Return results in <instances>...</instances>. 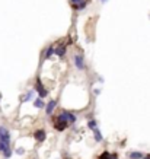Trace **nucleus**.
Masks as SVG:
<instances>
[{
	"label": "nucleus",
	"mask_w": 150,
	"mask_h": 159,
	"mask_svg": "<svg viewBox=\"0 0 150 159\" xmlns=\"http://www.w3.org/2000/svg\"><path fill=\"white\" fill-rule=\"evenodd\" d=\"M70 5L75 10H82V9L86 8L88 0H70Z\"/></svg>",
	"instance_id": "39448f33"
},
{
	"label": "nucleus",
	"mask_w": 150,
	"mask_h": 159,
	"mask_svg": "<svg viewBox=\"0 0 150 159\" xmlns=\"http://www.w3.org/2000/svg\"><path fill=\"white\" fill-rule=\"evenodd\" d=\"M101 2H102V3H107V2H108V0H101Z\"/></svg>",
	"instance_id": "6ab92c4d"
},
{
	"label": "nucleus",
	"mask_w": 150,
	"mask_h": 159,
	"mask_svg": "<svg viewBox=\"0 0 150 159\" xmlns=\"http://www.w3.org/2000/svg\"><path fill=\"white\" fill-rule=\"evenodd\" d=\"M54 48H56L54 45H48V48L45 50V56H44V57H45L47 60L53 57V54H54Z\"/></svg>",
	"instance_id": "9b49d317"
},
{
	"label": "nucleus",
	"mask_w": 150,
	"mask_h": 159,
	"mask_svg": "<svg viewBox=\"0 0 150 159\" xmlns=\"http://www.w3.org/2000/svg\"><path fill=\"white\" fill-rule=\"evenodd\" d=\"M99 159H117V156L112 155L111 152H104V153L99 156Z\"/></svg>",
	"instance_id": "2eb2a0df"
},
{
	"label": "nucleus",
	"mask_w": 150,
	"mask_h": 159,
	"mask_svg": "<svg viewBox=\"0 0 150 159\" xmlns=\"http://www.w3.org/2000/svg\"><path fill=\"white\" fill-rule=\"evenodd\" d=\"M76 121V115L70 111H61L59 115H56L54 120H53V124H54V128L57 131H64L67 127L70 124H73Z\"/></svg>",
	"instance_id": "f257e3e1"
},
{
	"label": "nucleus",
	"mask_w": 150,
	"mask_h": 159,
	"mask_svg": "<svg viewBox=\"0 0 150 159\" xmlns=\"http://www.w3.org/2000/svg\"><path fill=\"white\" fill-rule=\"evenodd\" d=\"M73 61H75L76 69H79V70H85L86 63H85V57L82 56V54H75V56H73Z\"/></svg>",
	"instance_id": "20e7f679"
},
{
	"label": "nucleus",
	"mask_w": 150,
	"mask_h": 159,
	"mask_svg": "<svg viewBox=\"0 0 150 159\" xmlns=\"http://www.w3.org/2000/svg\"><path fill=\"white\" fill-rule=\"evenodd\" d=\"M67 51V44H60V45H56V48H54V54L56 56H59V57H64V54H66Z\"/></svg>",
	"instance_id": "0eeeda50"
},
{
	"label": "nucleus",
	"mask_w": 150,
	"mask_h": 159,
	"mask_svg": "<svg viewBox=\"0 0 150 159\" xmlns=\"http://www.w3.org/2000/svg\"><path fill=\"white\" fill-rule=\"evenodd\" d=\"M34 93H35V91H34V89L28 91V92H26V95L22 98V102H28V101H31V99H32V96H34Z\"/></svg>",
	"instance_id": "ddd939ff"
},
{
	"label": "nucleus",
	"mask_w": 150,
	"mask_h": 159,
	"mask_svg": "<svg viewBox=\"0 0 150 159\" xmlns=\"http://www.w3.org/2000/svg\"><path fill=\"white\" fill-rule=\"evenodd\" d=\"M0 143H6L10 144V131L8 127L0 126Z\"/></svg>",
	"instance_id": "7ed1b4c3"
},
{
	"label": "nucleus",
	"mask_w": 150,
	"mask_h": 159,
	"mask_svg": "<svg viewBox=\"0 0 150 159\" xmlns=\"http://www.w3.org/2000/svg\"><path fill=\"white\" fill-rule=\"evenodd\" d=\"M24 152H25V151H24L22 148H19V149H16V153H18V155H22Z\"/></svg>",
	"instance_id": "f3484780"
},
{
	"label": "nucleus",
	"mask_w": 150,
	"mask_h": 159,
	"mask_svg": "<svg viewBox=\"0 0 150 159\" xmlns=\"http://www.w3.org/2000/svg\"><path fill=\"white\" fill-rule=\"evenodd\" d=\"M93 136H95V140H96V142H102V140H104L99 128H95V130H93Z\"/></svg>",
	"instance_id": "f8f14e48"
},
{
	"label": "nucleus",
	"mask_w": 150,
	"mask_h": 159,
	"mask_svg": "<svg viewBox=\"0 0 150 159\" xmlns=\"http://www.w3.org/2000/svg\"><path fill=\"white\" fill-rule=\"evenodd\" d=\"M34 107H35L37 109H42V108H45V102H44V99H42V98H40V96H38L37 99L34 101Z\"/></svg>",
	"instance_id": "9d476101"
},
{
	"label": "nucleus",
	"mask_w": 150,
	"mask_h": 159,
	"mask_svg": "<svg viewBox=\"0 0 150 159\" xmlns=\"http://www.w3.org/2000/svg\"><path fill=\"white\" fill-rule=\"evenodd\" d=\"M45 137H47V133L44 128H38L34 131V139H37V142H44Z\"/></svg>",
	"instance_id": "6e6552de"
},
{
	"label": "nucleus",
	"mask_w": 150,
	"mask_h": 159,
	"mask_svg": "<svg viewBox=\"0 0 150 159\" xmlns=\"http://www.w3.org/2000/svg\"><path fill=\"white\" fill-rule=\"evenodd\" d=\"M34 91L38 93V96L40 98H47L48 96V89L42 85V82H41V79L40 77H37V80H35V85H34Z\"/></svg>",
	"instance_id": "f03ea898"
},
{
	"label": "nucleus",
	"mask_w": 150,
	"mask_h": 159,
	"mask_svg": "<svg viewBox=\"0 0 150 159\" xmlns=\"http://www.w3.org/2000/svg\"><path fill=\"white\" fill-rule=\"evenodd\" d=\"M0 153L5 156L6 159H9L12 156V149H10V144H6V143H0Z\"/></svg>",
	"instance_id": "423d86ee"
},
{
	"label": "nucleus",
	"mask_w": 150,
	"mask_h": 159,
	"mask_svg": "<svg viewBox=\"0 0 150 159\" xmlns=\"http://www.w3.org/2000/svg\"><path fill=\"white\" fill-rule=\"evenodd\" d=\"M88 127L91 128L92 131H93L95 128H98V123H96V120H95V118H91V120H89V123H88Z\"/></svg>",
	"instance_id": "dca6fc26"
},
{
	"label": "nucleus",
	"mask_w": 150,
	"mask_h": 159,
	"mask_svg": "<svg viewBox=\"0 0 150 159\" xmlns=\"http://www.w3.org/2000/svg\"><path fill=\"white\" fill-rule=\"evenodd\" d=\"M128 156L130 159H143V153L142 152H130Z\"/></svg>",
	"instance_id": "4468645a"
},
{
	"label": "nucleus",
	"mask_w": 150,
	"mask_h": 159,
	"mask_svg": "<svg viewBox=\"0 0 150 159\" xmlns=\"http://www.w3.org/2000/svg\"><path fill=\"white\" fill-rule=\"evenodd\" d=\"M143 159H150V155H147V156H143Z\"/></svg>",
	"instance_id": "a211bd4d"
},
{
	"label": "nucleus",
	"mask_w": 150,
	"mask_h": 159,
	"mask_svg": "<svg viewBox=\"0 0 150 159\" xmlns=\"http://www.w3.org/2000/svg\"><path fill=\"white\" fill-rule=\"evenodd\" d=\"M56 107H57V101L51 99L48 104H45V114H47V115H53V112H54Z\"/></svg>",
	"instance_id": "1a4fd4ad"
}]
</instances>
